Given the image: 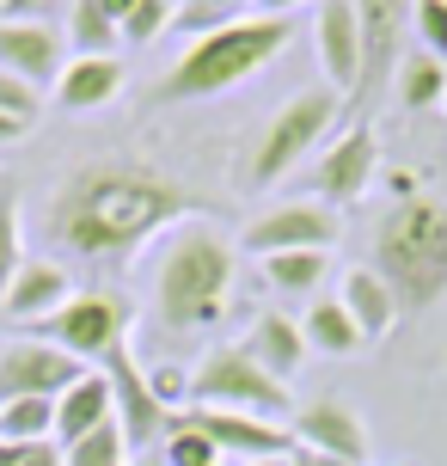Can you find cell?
Wrapping results in <instances>:
<instances>
[{"label": "cell", "instance_id": "obj_1", "mask_svg": "<svg viewBox=\"0 0 447 466\" xmlns=\"http://www.w3.org/2000/svg\"><path fill=\"white\" fill-rule=\"evenodd\" d=\"M190 215H196V190H184L178 178L142 160H93L55 185L44 228L74 258H129Z\"/></svg>", "mask_w": 447, "mask_h": 466}, {"label": "cell", "instance_id": "obj_2", "mask_svg": "<svg viewBox=\"0 0 447 466\" xmlns=\"http://www.w3.org/2000/svg\"><path fill=\"white\" fill-rule=\"evenodd\" d=\"M239 270V246L214 221H184V228L165 239L160 277H154V313H160L165 331H196L214 326L221 307H227V289H233Z\"/></svg>", "mask_w": 447, "mask_h": 466}, {"label": "cell", "instance_id": "obj_3", "mask_svg": "<svg viewBox=\"0 0 447 466\" xmlns=\"http://www.w3.org/2000/svg\"><path fill=\"white\" fill-rule=\"evenodd\" d=\"M374 270L399 313H429L447 295V203L435 197H404L399 209L374 228Z\"/></svg>", "mask_w": 447, "mask_h": 466}, {"label": "cell", "instance_id": "obj_4", "mask_svg": "<svg viewBox=\"0 0 447 466\" xmlns=\"http://www.w3.org/2000/svg\"><path fill=\"white\" fill-rule=\"evenodd\" d=\"M294 44V19H239L227 31H209L165 68V80L154 86L160 105H190V98H221L245 86L258 68H270L283 49Z\"/></svg>", "mask_w": 447, "mask_h": 466}, {"label": "cell", "instance_id": "obj_5", "mask_svg": "<svg viewBox=\"0 0 447 466\" xmlns=\"http://www.w3.org/2000/svg\"><path fill=\"white\" fill-rule=\"evenodd\" d=\"M337 111H343V98L331 93V86H306V93H294L283 111L270 116V129L258 136L245 178H252V185H276V178H288V172L325 141V129L337 123Z\"/></svg>", "mask_w": 447, "mask_h": 466}, {"label": "cell", "instance_id": "obj_6", "mask_svg": "<svg viewBox=\"0 0 447 466\" xmlns=\"http://www.w3.org/2000/svg\"><path fill=\"white\" fill-rule=\"evenodd\" d=\"M190 405H214V411H245V418L283 423L294 393H288L283 380H270L258 362H245L239 344H214L203 356V369L190 374Z\"/></svg>", "mask_w": 447, "mask_h": 466}, {"label": "cell", "instance_id": "obj_7", "mask_svg": "<svg viewBox=\"0 0 447 466\" xmlns=\"http://www.w3.org/2000/svg\"><path fill=\"white\" fill-rule=\"evenodd\" d=\"M37 331H44V344L68 350V356H80L86 369H98L111 350L129 344V301H123V295L93 289V295H74L62 313H49Z\"/></svg>", "mask_w": 447, "mask_h": 466}, {"label": "cell", "instance_id": "obj_8", "mask_svg": "<svg viewBox=\"0 0 447 466\" xmlns=\"http://www.w3.org/2000/svg\"><path fill=\"white\" fill-rule=\"evenodd\" d=\"M337 233H343V215L331 209V203H276L270 215H258L252 228H245V252L252 258H270V252H325L337 246Z\"/></svg>", "mask_w": 447, "mask_h": 466}, {"label": "cell", "instance_id": "obj_9", "mask_svg": "<svg viewBox=\"0 0 447 466\" xmlns=\"http://www.w3.org/2000/svg\"><path fill=\"white\" fill-rule=\"evenodd\" d=\"M104 380H111V399H117V430L129 448H147V442H165L172 436V423H178V411H165L160 399H154V387H147V369L129 356V344L111 350L104 362Z\"/></svg>", "mask_w": 447, "mask_h": 466}, {"label": "cell", "instance_id": "obj_10", "mask_svg": "<svg viewBox=\"0 0 447 466\" xmlns=\"http://www.w3.org/2000/svg\"><path fill=\"white\" fill-rule=\"evenodd\" d=\"M80 374H86L80 356L44 344V338H19L0 350V405L6 399H62Z\"/></svg>", "mask_w": 447, "mask_h": 466}, {"label": "cell", "instance_id": "obj_11", "mask_svg": "<svg viewBox=\"0 0 447 466\" xmlns=\"http://www.w3.org/2000/svg\"><path fill=\"white\" fill-rule=\"evenodd\" d=\"M294 448H313V454L343 461V466H368V423L337 393H319L294 411Z\"/></svg>", "mask_w": 447, "mask_h": 466}, {"label": "cell", "instance_id": "obj_12", "mask_svg": "<svg viewBox=\"0 0 447 466\" xmlns=\"http://www.w3.org/2000/svg\"><path fill=\"white\" fill-rule=\"evenodd\" d=\"M374 166H380V141H374V123H350L343 136L331 141L319 166H313V190H319V203H355L362 190L374 185Z\"/></svg>", "mask_w": 447, "mask_h": 466}, {"label": "cell", "instance_id": "obj_13", "mask_svg": "<svg viewBox=\"0 0 447 466\" xmlns=\"http://www.w3.org/2000/svg\"><path fill=\"white\" fill-rule=\"evenodd\" d=\"M190 430H203L221 454H239V461H288L294 454V430L270 418H245V411H214V405H190L184 411Z\"/></svg>", "mask_w": 447, "mask_h": 466}, {"label": "cell", "instance_id": "obj_14", "mask_svg": "<svg viewBox=\"0 0 447 466\" xmlns=\"http://www.w3.org/2000/svg\"><path fill=\"white\" fill-rule=\"evenodd\" d=\"M362 25V80H355V111H368L392 86V49H399V0H355Z\"/></svg>", "mask_w": 447, "mask_h": 466}, {"label": "cell", "instance_id": "obj_15", "mask_svg": "<svg viewBox=\"0 0 447 466\" xmlns=\"http://www.w3.org/2000/svg\"><path fill=\"white\" fill-rule=\"evenodd\" d=\"M68 49L55 37V25L44 19H0V74H19L44 93L49 80H62Z\"/></svg>", "mask_w": 447, "mask_h": 466}, {"label": "cell", "instance_id": "obj_16", "mask_svg": "<svg viewBox=\"0 0 447 466\" xmlns=\"http://www.w3.org/2000/svg\"><path fill=\"white\" fill-rule=\"evenodd\" d=\"M319 68H325V86L350 105L355 80H362V25H355V0H319Z\"/></svg>", "mask_w": 447, "mask_h": 466}, {"label": "cell", "instance_id": "obj_17", "mask_svg": "<svg viewBox=\"0 0 447 466\" xmlns=\"http://www.w3.org/2000/svg\"><path fill=\"white\" fill-rule=\"evenodd\" d=\"M68 301H74L68 270L55 258H25L19 270H13V282H6V295H0V313L13 326H44L49 313H62Z\"/></svg>", "mask_w": 447, "mask_h": 466}, {"label": "cell", "instance_id": "obj_18", "mask_svg": "<svg viewBox=\"0 0 447 466\" xmlns=\"http://www.w3.org/2000/svg\"><path fill=\"white\" fill-rule=\"evenodd\" d=\"M117 418V399H111V380H104V369H86L80 380H74L68 393L55 399V442L74 448L80 436H93V430H104V423Z\"/></svg>", "mask_w": 447, "mask_h": 466}, {"label": "cell", "instance_id": "obj_19", "mask_svg": "<svg viewBox=\"0 0 447 466\" xmlns=\"http://www.w3.org/2000/svg\"><path fill=\"white\" fill-rule=\"evenodd\" d=\"M239 350H245V362H258V369L270 374V380H283V387L301 374L306 356H313V350H306V338H301V326H294L288 313H258Z\"/></svg>", "mask_w": 447, "mask_h": 466}, {"label": "cell", "instance_id": "obj_20", "mask_svg": "<svg viewBox=\"0 0 447 466\" xmlns=\"http://www.w3.org/2000/svg\"><path fill=\"white\" fill-rule=\"evenodd\" d=\"M123 93V62L117 56H68V68L55 80V105L62 111H98Z\"/></svg>", "mask_w": 447, "mask_h": 466}, {"label": "cell", "instance_id": "obj_21", "mask_svg": "<svg viewBox=\"0 0 447 466\" xmlns=\"http://www.w3.org/2000/svg\"><path fill=\"white\" fill-rule=\"evenodd\" d=\"M337 301H343V313L355 319V331H362V338H386V331L404 319L399 301H392V289H386V282H380L368 264L343 277V295H337Z\"/></svg>", "mask_w": 447, "mask_h": 466}, {"label": "cell", "instance_id": "obj_22", "mask_svg": "<svg viewBox=\"0 0 447 466\" xmlns=\"http://www.w3.org/2000/svg\"><path fill=\"white\" fill-rule=\"evenodd\" d=\"M301 338H306V350H319V356H355V350L368 344V338L355 331V319L343 313V301H337V295H325V301L306 307Z\"/></svg>", "mask_w": 447, "mask_h": 466}, {"label": "cell", "instance_id": "obj_23", "mask_svg": "<svg viewBox=\"0 0 447 466\" xmlns=\"http://www.w3.org/2000/svg\"><path fill=\"white\" fill-rule=\"evenodd\" d=\"M258 264H263V282L276 295H319L325 289V270H331L325 252H270Z\"/></svg>", "mask_w": 447, "mask_h": 466}, {"label": "cell", "instance_id": "obj_24", "mask_svg": "<svg viewBox=\"0 0 447 466\" xmlns=\"http://www.w3.org/2000/svg\"><path fill=\"white\" fill-rule=\"evenodd\" d=\"M399 98L411 105V111L442 105V98H447V62H442V56H429V49L399 56Z\"/></svg>", "mask_w": 447, "mask_h": 466}, {"label": "cell", "instance_id": "obj_25", "mask_svg": "<svg viewBox=\"0 0 447 466\" xmlns=\"http://www.w3.org/2000/svg\"><path fill=\"white\" fill-rule=\"evenodd\" d=\"M55 399H6L0 405V442H49Z\"/></svg>", "mask_w": 447, "mask_h": 466}, {"label": "cell", "instance_id": "obj_26", "mask_svg": "<svg viewBox=\"0 0 447 466\" xmlns=\"http://www.w3.org/2000/svg\"><path fill=\"white\" fill-rule=\"evenodd\" d=\"M68 44L80 49V56H111V49L123 44V31H117L111 19H104V6H98V0H74Z\"/></svg>", "mask_w": 447, "mask_h": 466}, {"label": "cell", "instance_id": "obj_27", "mask_svg": "<svg viewBox=\"0 0 447 466\" xmlns=\"http://www.w3.org/2000/svg\"><path fill=\"white\" fill-rule=\"evenodd\" d=\"M239 19H245V0H178V13H172V25L184 31L190 44L209 37V31H227Z\"/></svg>", "mask_w": 447, "mask_h": 466}, {"label": "cell", "instance_id": "obj_28", "mask_svg": "<svg viewBox=\"0 0 447 466\" xmlns=\"http://www.w3.org/2000/svg\"><path fill=\"white\" fill-rule=\"evenodd\" d=\"M25 264V239H19V185L13 178H0V295H6V282L13 270Z\"/></svg>", "mask_w": 447, "mask_h": 466}, {"label": "cell", "instance_id": "obj_29", "mask_svg": "<svg viewBox=\"0 0 447 466\" xmlns=\"http://www.w3.org/2000/svg\"><path fill=\"white\" fill-rule=\"evenodd\" d=\"M160 461L165 466H221V448L203 436V430H190L184 411H178V423H172V436L160 442Z\"/></svg>", "mask_w": 447, "mask_h": 466}, {"label": "cell", "instance_id": "obj_30", "mask_svg": "<svg viewBox=\"0 0 447 466\" xmlns=\"http://www.w3.org/2000/svg\"><path fill=\"white\" fill-rule=\"evenodd\" d=\"M62 454H68V466H129V442H123L117 418L104 430H93V436H80L74 448H62Z\"/></svg>", "mask_w": 447, "mask_h": 466}, {"label": "cell", "instance_id": "obj_31", "mask_svg": "<svg viewBox=\"0 0 447 466\" xmlns=\"http://www.w3.org/2000/svg\"><path fill=\"white\" fill-rule=\"evenodd\" d=\"M178 0H135V13L123 19V44H154L160 31H172Z\"/></svg>", "mask_w": 447, "mask_h": 466}, {"label": "cell", "instance_id": "obj_32", "mask_svg": "<svg viewBox=\"0 0 447 466\" xmlns=\"http://www.w3.org/2000/svg\"><path fill=\"white\" fill-rule=\"evenodd\" d=\"M0 111L19 116V123H37L44 116V93L31 80H19V74H0Z\"/></svg>", "mask_w": 447, "mask_h": 466}, {"label": "cell", "instance_id": "obj_33", "mask_svg": "<svg viewBox=\"0 0 447 466\" xmlns=\"http://www.w3.org/2000/svg\"><path fill=\"white\" fill-rule=\"evenodd\" d=\"M417 37L429 56L447 62V0H417Z\"/></svg>", "mask_w": 447, "mask_h": 466}, {"label": "cell", "instance_id": "obj_34", "mask_svg": "<svg viewBox=\"0 0 447 466\" xmlns=\"http://www.w3.org/2000/svg\"><path fill=\"white\" fill-rule=\"evenodd\" d=\"M147 387H154V399H160L165 411H178L190 399V374L184 369H147Z\"/></svg>", "mask_w": 447, "mask_h": 466}, {"label": "cell", "instance_id": "obj_35", "mask_svg": "<svg viewBox=\"0 0 447 466\" xmlns=\"http://www.w3.org/2000/svg\"><path fill=\"white\" fill-rule=\"evenodd\" d=\"M19 466H68V454H62V442H25Z\"/></svg>", "mask_w": 447, "mask_h": 466}, {"label": "cell", "instance_id": "obj_36", "mask_svg": "<svg viewBox=\"0 0 447 466\" xmlns=\"http://www.w3.org/2000/svg\"><path fill=\"white\" fill-rule=\"evenodd\" d=\"M49 0H0V19H44Z\"/></svg>", "mask_w": 447, "mask_h": 466}, {"label": "cell", "instance_id": "obj_37", "mask_svg": "<svg viewBox=\"0 0 447 466\" xmlns=\"http://www.w3.org/2000/svg\"><path fill=\"white\" fill-rule=\"evenodd\" d=\"M263 6V19H288V13H301L306 0H258Z\"/></svg>", "mask_w": 447, "mask_h": 466}, {"label": "cell", "instance_id": "obj_38", "mask_svg": "<svg viewBox=\"0 0 447 466\" xmlns=\"http://www.w3.org/2000/svg\"><path fill=\"white\" fill-rule=\"evenodd\" d=\"M98 6H104V19L117 25V31H123V19H129V13H135V0H98Z\"/></svg>", "mask_w": 447, "mask_h": 466}, {"label": "cell", "instance_id": "obj_39", "mask_svg": "<svg viewBox=\"0 0 447 466\" xmlns=\"http://www.w3.org/2000/svg\"><path fill=\"white\" fill-rule=\"evenodd\" d=\"M288 466H343V461H325V454H313V448H294Z\"/></svg>", "mask_w": 447, "mask_h": 466}, {"label": "cell", "instance_id": "obj_40", "mask_svg": "<svg viewBox=\"0 0 447 466\" xmlns=\"http://www.w3.org/2000/svg\"><path fill=\"white\" fill-rule=\"evenodd\" d=\"M25 129H31V123H19V116H6V111H0V147H6V141H19Z\"/></svg>", "mask_w": 447, "mask_h": 466}, {"label": "cell", "instance_id": "obj_41", "mask_svg": "<svg viewBox=\"0 0 447 466\" xmlns=\"http://www.w3.org/2000/svg\"><path fill=\"white\" fill-rule=\"evenodd\" d=\"M25 461V442H0V466H19Z\"/></svg>", "mask_w": 447, "mask_h": 466}, {"label": "cell", "instance_id": "obj_42", "mask_svg": "<svg viewBox=\"0 0 447 466\" xmlns=\"http://www.w3.org/2000/svg\"><path fill=\"white\" fill-rule=\"evenodd\" d=\"M239 466H288V461H239Z\"/></svg>", "mask_w": 447, "mask_h": 466}, {"label": "cell", "instance_id": "obj_43", "mask_svg": "<svg viewBox=\"0 0 447 466\" xmlns=\"http://www.w3.org/2000/svg\"><path fill=\"white\" fill-rule=\"evenodd\" d=\"M135 466H165V461H160V454H147V461H135Z\"/></svg>", "mask_w": 447, "mask_h": 466}]
</instances>
